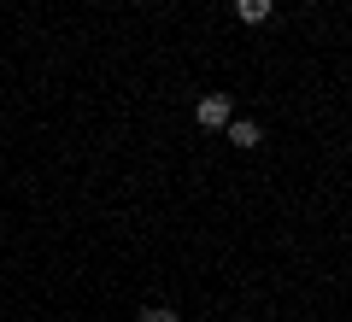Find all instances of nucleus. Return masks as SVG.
Instances as JSON below:
<instances>
[{
  "label": "nucleus",
  "mask_w": 352,
  "mask_h": 322,
  "mask_svg": "<svg viewBox=\"0 0 352 322\" xmlns=\"http://www.w3.org/2000/svg\"><path fill=\"white\" fill-rule=\"evenodd\" d=\"M270 6H276V0H235V18H241V24H264Z\"/></svg>",
  "instance_id": "3"
},
{
  "label": "nucleus",
  "mask_w": 352,
  "mask_h": 322,
  "mask_svg": "<svg viewBox=\"0 0 352 322\" xmlns=\"http://www.w3.org/2000/svg\"><path fill=\"white\" fill-rule=\"evenodd\" d=\"M223 135H229V147L252 152V147H258V141H264V129L252 124V117H229V124H223Z\"/></svg>",
  "instance_id": "2"
},
{
  "label": "nucleus",
  "mask_w": 352,
  "mask_h": 322,
  "mask_svg": "<svg viewBox=\"0 0 352 322\" xmlns=\"http://www.w3.org/2000/svg\"><path fill=\"white\" fill-rule=\"evenodd\" d=\"M229 117H235L229 94H200V106H194V124H200V129H223Z\"/></svg>",
  "instance_id": "1"
},
{
  "label": "nucleus",
  "mask_w": 352,
  "mask_h": 322,
  "mask_svg": "<svg viewBox=\"0 0 352 322\" xmlns=\"http://www.w3.org/2000/svg\"><path fill=\"white\" fill-rule=\"evenodd\" d=\"M305 6H323V0H305Z\"/></svg>",
  "instance_id": "5"
},
{
  "label": "nucleus",
  "mask_w": 352,
  "mask_h": 322,
  "mask_svg": "<svg viewBox=\"0 0 352 322\" xmlns=\"http://www.w3.org/2000/svg\"><path fill=\"white\" fill-rule=\"evenodd\" d=\"M135 322H176V310H170V305H141Z\"/></svg>",
  "instance_id": "4"
}]
</instances>
